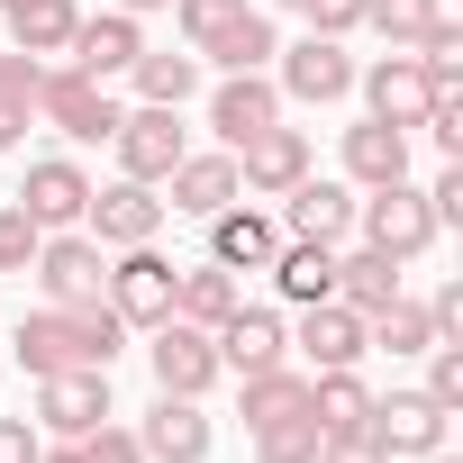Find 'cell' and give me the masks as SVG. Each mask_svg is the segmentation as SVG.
I'll return each mask as SVG.
<instances>
[{"mask_svg": "<svg viewBox=\"0 0 463 463\" xmlns=\"http://www.w3.org/2000/svg\"><path fill=\"white\" fill-rule=\"evenodd\" d=\"M10 345H19V364H28L37 382H46V373H109L118 345H128V318H118L100 291H91V300H64V309L46 300V309L19 318Z\"/></svg>", "mask_w": 463, "mask_h": 463, "instance_id": "cell-1", "label": "cell"}, {"mask_svg": "<svg viewBox=\"0 0 463 463\" xmlns=\"http://www.w3.org/2000/svg\"><path fill=\"white\" fill-rule=\"evenodd\" d=\"M354 227H364V246L391 255V264H418L436 246V209H427L418 182H382L373 200H354Z\"/></svg>", "mask_w": 463, "mask_h": 463, "instance_id": "cell-2", "label": "cell"}, {"mask_svg": "<svg viewBox=\"0 0 463 463\" xmlns=\"http://www.w3.org/2000/svg\"><path fill=\"white\" fill-rule=\"evenodd\" d=\"M37 118H46V128H64L73 146H109L128 109L109 100V82H91V73H73V64H64V73L46 64V91H37Z\"/></svg>", "mask_w": 463, "mask_h": 463, "instance_id": "cell-3", "label": "cell"}, {"mask_svg": "<svg viewBox=\"0 0 463 463\" xmlns=\"http://www.w3.org/2000/svg\"><path fill=\"white\" fill-rule=\"evenodd\" d=\"M82 237L100 246V255H118V246H155L164 237V200H155V182H109V191H91L82 200Z\"/></svg>", "mask_w": 463, "mask_h": 463, "instance_id": "cell-4", "label": "cell"}, {"mask_svg": "<svg viewBox=\"0 0 463 463\" xmlns=\"http://www.w3.org/2000/svg\"><path fill=\"white\" fill-rule=\"evenodd\" d=\"M173 273H182V264H164L155 246H118V264L100 273V300H109L128 327H164V318H173Z\"/></svg>", "mask_w": 463, "mask_h": 463, "instance_id": "cell-5", "label": "cell"}, {"mask_svg": "<svg viewBox=\"0 0 463 463\" xmlns=\"http://www.w3.org/2000/svg\"><path fill=\"white\" fill-rule=\"evenodd\" d=\"M109 146H118V173H128V182H164V173L191 155L182 109H155V100H137V109L118 118V137H109Z\"/></svg>", "mask_w": 463, "mask_h": 463, "instance_id": "cell-6", "label": "cell"}, {"mask_svg": "<svg viewBox=\"0 0 463 463\" xmlns=\"http://www.w3.org/2000/svg\"><path fill=\"white\" fill-rule=\"evenodd\" d=\"M146 364H155V391H173V400H200V391L218 382V345H209V327H191V318L146 327Z\"/></svg>", "mask_w": 463, "mask_h": 463, "instance_id": "cell-7", "label": "cell"}, {"mask_svg": "<svg viewBox=\"0 0 463 463\" xmlns=\"http://www.w3.org/2000/svg\"><path fill=\"white\" fill-rule=\"evenodd\" d=\"M364 436L382 445V463H418V454L445 445V409H436L427 391H391V400L364 409Z\"/></svg>", "mask_w": 463, "mask_h": 463, "instance_id": "cell-8", "label": "cell"}, {"mask_svg": "<svg viewBox=\"0 0 463 463\" xmlns=\"http://www.w3.org/2000/svg\"><path fill=\"white\" fill-rule=\"evenodd\" d=\"M282 55V100H309V109H327V100H345L354 91V55H345V37H300V46H273Z\"/></svg>", "mask_w": 463, "mask_h": 463, "instance_id": "cell-9", "label": "cell"}, {"mask_svg": "<svg viewBox=\"0 0 463 463\" xmlns=\"http://www.w3.org/2000/svg\"><path fill=\"white\" fill-rule=\"evenodd\" d=\"M282 227H291L300 246H345V237H354V182L300 173V182L282 191Z\"/></svg>", "mask_w": 463, "mask_h": 463, "instance_id": "cell-10", "label": "cell"}, {"mask_svg": "<svg viewBox=\"0 0 463 463\" xmlns=\"http://www.w3.org/2000/svg\"><path fill=\"white\" fill-rule=\"evenodd\" d=\"M209 345H218V373H264V364H291V327H282V309H246V300L209 327Z\"/></svg>", "mask_w": 463, "mask_h": 463, "instance_id": "cell-11", "label": "cell"}, {"mask_svg": "<svg viewBox=\"0 0 463 463\" xmlns=\"http://www.w3.org/2000/svg\"><path fill=\"white\" fill-rule=\"evenodd\" d=\"M28 273H37V291L64 309V300H91V291H100L109 255L82 237V227H46V246H37V264H28Z\"/></svg>", "mask_w": 463, "mask_h": 463, "instance_id": "cell-12", "label": "cell"}, {"mask_svg": "<svg viewBox=\"0 0 463 463\" xmlns=\"http://www.w3.org/2000/svg\"><path fill=\"white\" fill-rule=\"evenodd\" d=\"M227 200H246V182H237V155H182L173 173H164V209H182V218H218Z\"/></svg>", "mask_w": 463, "mask_h": 463, "instance_id": "cell-13", "label": "cell"}, {"mask_svg": "<svg viewBox=\"0 0 463 463\" xmlns=\"http://www.w3.org/2000/svg\"><path fill=\"white\" fill-rule=\"evenodd\" d=\"M300 173H309V137H300V128H282V118H273L264 137H246V146H237V182H246L255 200H282Z\"/></svg>", "mask_w": 463, "mask_h": 463, "instance_id": "cell-14", "label": "cell"}, {"mask_svg": "<svg viewBox=\"0 0 463 463\" xmlns=\"http://www.w3.org/2000/svg\"><path fill=\"white\" fill-rule=\"evenodd\" d=\"M82 200H91V173H82L73 155H37L28 182H19V209H28L37 227H82Z\"/></svg>", "mask_w": 463, "mask_h": 463, "instance_id": "cell-15", "label": "cell"}, {"mask_svg": "<svg viewBox=\"0 0 463 463\" xmlns=\"http://www.w3.org/2000/svg\"><path fill=\"white\" fill-rule=\"evenodd\" d=\"M100 418H109V373H46L37 382V427H55L64 445L91 436Z\"/></svg>", "mask_w": 463, "mask_h": 463, "instance_id": "cell-16", "label": "cell"}, {"mask_svg": "<svg viewBox=\"0 0 463 463\" xmlns=\"http://www.w3.org/2000/svg\"><path fill=\"white\" fill-rule=\"evenodd\" d=\"M273 118H282V91H273L264 73H227V82L209 91V128H218V146H227V155H237L246 137H264Z\"/></svg>", "mask_w": 463, "mask_h": 463, "instance_id": "cell-17", "label": "cell"}, {"mask_svg": "<svg viewBox=\"0 0 463 463\" xmlns=\"http://www.w3.org/2000/svg\"><path fill=\"white\" fill-rule=\"evenodd\" d=\"M64 55H73V73H91V82H118V73L146 55V28H137L128 10H100V19H82V28H73V46H64Z\"/></svg>", "mask_w": 463, "mask_h": 463, "instance_id": "cell-18", "label": "cell"}, {"mask_svg": "<svg viewBox=\"0 0 463 463\" xmlns=\"http://www.w3.org/2000/svg\"><path fill=\"white\" fill-rule=\"evenodd\" d=\"M354 82H364V100H373V118H382V128H418V118H427V100H436L409 46H391V55H382L373 73H354Z\"/></svg>", "mask_w": 463, "mask_h": 463, "instance_id": "cell-19", "label": "cell"}, {"mask_svg": "<svg viewBox=\"0 0 463 463\" xmlns=\"http://www.w3.org/2000/svg\"><path fill=\"white\" fill-rule=\"evenodd\" d=\"M137 445H146V463H209V418H200V400L155 391V409H146Z\"/></svg>", "mask_w": 463, "mask_h": 463, "instance_id": "cell-20", "label": "cell"}, {"mask_svg": "<svg viewBox=\"0 0 463 463\" xmlns=\"http://www.w3.org/2000/svg\"><path fill=\"white\" fill-rule=\"evenodd\" d=\"M282 255V227L264 218V209H237L227 200L218 218H209V264H227V273H264Z\"/></svg>", "mask_w": 463, "mask_h": 463, "instance_id": "cell-21", "label": "cell"}, {"mask_svg": "<svg viewBox=\"0 0 463 463\" xmlns=\"http://www.w3.org/2000/svg\"><path fill=\"white\" fill-rule=\"evenodd\" d=\"M291 345H300V354H309L318 373H336V364H364V354H373V345H364V318H354L345 300H309V309H300V336H291Z\"/></svg>", "mask_w": 463, "mask_h": 463, "instance_id": "cell-22", "label": "cell"}, {"mask_svg": "<svg viewBox=\"0 0 463 463\" xmlns=\"http://www.w3.org/2000/svg\"><path fill=\"white\" fill-rule=\"evenodd\" d=\"M345 182H354V191H382V182H409V128H382V118L345 128Z\"/></svg>", "mask_w": 463, "mask_h": 463, "instance_id": "cell-23", "label": "cell"}, {"mask_svg": "<svg viewBox=\"0 0 463 463\" xmlns=\"http://www.w3.org/2000/svg\"><path fill=\"white\" fill-rule=\"evenodd\" d=\"M191 55L218 64V73H264V64H273V19H264V10H237L218 37H200Z\"/></svg>", "mask_w": 463, "mask_h": 463, "instance_id": "cell-24", "label": "cell"}, {"mask_svg": "<svg viewBox=\"0 0 463 463\" xmlns=\"http://www.w3.org/2000/svg\"><path fill=\"white\" fill-rule=\"evenodd\" d=\"M0 19H10L19 55H64V46H73V28H82L73 0H0Z\"/></svg>", "mask_w": 463, "mask_h": 463, "instance_id": "cell-25", "label": "cell"}, {"mask_svg": "<svg viewBox=\"0 0 463 463\" xmlns=\"http://www.w3.org/2000/svg\"><path fill=\"white\" fill-rule=\"evenodd\" d=\"M264 273L282 282V300H291V309H309V300H336V246H300V237H282V255H273Z\"/></svg>", "mask_w": 463, "mask_h": 463, "instance_id": "cell-26", "label": "cell"}, {"mask_svg": "<svg viewBox=\"0 0 463 463\" xmlns=\"http://www.w3.org/2000/svg\"><path fill=\"white\" fill-rule=\"evenodd\" d=\"M336 300H345L354 318H373V309H391V300H400V264H391V255H373V246H354V255H336Z\"/></svg>", "mask_w": 463, "mask_h": 463, "instance_id": "cell-27", "label": "cell"}, {"mask_svg": "<svg viewBox=\"0 0 463 463\" xmlns=\"http://www.w3.org/2000/svg\"><path fill=\"white\" fill-rule=\"evenodd\" d=\"M364 409H373V382H364L354 364H336V373H309V418H318V436H345V427H364Z\"/></svg>", "mask_w": 463, "mask_h": 463, "instance_id": "cell-28", "label": "cell"}, {"mask_svg": "<svg viewBox=\"0 0 463 463\" xmlns=\"http://www.w3.org/2000/svg\"><path fill=\"white\" fill-rule=\"evenodd\" d=\"M237 300H246V291H237V273H227V264H191V273H173V318H191V327H218Z\"/></svg>", "mask_w": 463, "mask_h": 463, "instance_id": "cell-29", "label": "cell"}, {"mask_svg": "<svg viewBox=\"0 0 463 463\" xmlns=\"http://www.w3.org/2000/svg\"><path fill=\"white\" fill-rule=\"evenodd\" d=\"M246 382V427H273V418H291V409H309V373L300 364H264V373H237Z\"/></svg>", "mask_w": 463, "mask_h": 463, "instance_id": "cell-30", "label": "cell"}, {"mask_svg": "<svg viewBox=\"0 0 463 463\" xmlns=\"http://www.w3.org/2000/svg\"><path fill=\"white\" fill-rule=\"evenodd\" d=\"M128 82H137V100H155V109H182V100L200 91V55H155V46H146V55L128 64Z\"/></svg>", "mask_w": 463, "mask_h": 463, "instance_id": "cell-31", "label": "cell"}, {"mask_svg": "<svg viewBox=\"0 0 463 463\" xmlns=\"http://www.w3.org/2000/svg\"><path fill=\"white\" fill-rule=\"evenodd\" d=\"M364 345H391V354H427L436 345V318H427V300H391V309H373L364 318Z\"/></svg>", "mask_w": 463, "mask_h": 463, "instance_id": "cell-32", "label": "cell"}, {"mask_svg": "<svg viewBox=\"0 0 463 463\" xmlns=\"http://www.w3.org/2000/svg\"><path fill=\"white\" fill-rule=\"evenodd\" d=\"M255 463H318V418H309V409H291V418L255 427Z\"/></svg>", "mask_w": 463, "mask_h": 463, "instance_id": "cell-33", "label": "cell"}, {"mask_svg": "<svg viewBox=\"0 0 463 463\" xmlns=\"http://www.w3.org/2000/svg\"><path fill=\"white\" fill-rule=\"evenodd\" d=\"M427 19H445L436 0H364V28H382L391 46H418V37H427Z\"/></svg>", "mask_w": 463, "mask_h": 463, "instance_id": "cell-34", "label": "cell"}, {"mask_svg": "<svg viewBox=\"0 0 463 463\" xmlns=\"http://www.w3.org/2000/svg\"><path fill=\"white\" fill-rule=\"evenodd\" d=\"M418 391H427L445 418L463 409V345H454V336H436V345H427V382H418Z\"/></svg>", "mask_w": 463, "mask_h": 463, "instance_id": "cell-35", "label": "cell"}, {"mask_svg": "<svg viewBox=\"0 0 463 463\" xmlns=\"http://www.w3.org/2000/svg\"><path fill=\"white\" fill-rule=\"evenodd\" d=\"M37 246H46V227L10 200V209H0V273H28V264H37Z\"/></svg>", "mask_w": 463, "mask_h": 463, "instance_id": "cell-36", "label": "cell"}, {"mask_svg": "<svg viewBox=\"0 0 463 463\" xmlns=\"http://www.w3.org/2000/svg\"><path fill=\"white\" fill-rule=\"evenodd\" d=\"M37 91H46V55H0V100H10V109H28L37 118Z\"/></svg>", "mask_w": 463, "mask_h": 463, "instance_id": "cell-37", "label": "cell"}, {"mask_svg": "<svg viewBox=\"0 0 463 463\" xmlns=\"http://www.w3.org/2000/svg\"><path fill=\"white\" fill-rule=\"evenodd\" d=\"M273 10H300L309 37H354L364 28V0H273Z\"/></svg>", "mask_w": 463, "mask_h": 463, "instance_id": "cell-38", "label": "cell"}, {"mask_svg": "<svg viewBox=\"0 0 463 463\" xmlns=\"http://www.w3.org/2000/svg\"><path fill=\"white\" fill-rule=\"evenodd\" d=\"M237 10H255V0H173V19H182V37L200 46V37H218Z\"/></svg>", "mask_w": 463, "mask_h": 463, "instance_id": "cell-39", "label": "cell"}, {"mask_svg": "<svg viewBox=\"0 0 463 463\" xmlns=\"http://www.w3.org/2000/svg\"><path fill=\"white\" fill-rule=\"evenodd\" d=\"M73 445H82V463H146V445H137V427H109V418H100L91 436H73Z\"/></svg>", "mask_w": 463, "mask_h": 463, "instance_id": "cell-40", "label": "cell"}, {"mask_svg": "<svg viewBox=\"0 0 463 463\" xmlns=\"http://www.w3.org/2000/svg\"><path fill=\"white\" fill-rule=\"evenodd\" d=\"M318 463H382V445L364 427H345V436H318Z\"/></svg>", "mask_w": 463, "mask_h": 463, "instance_id": "cell-41", "label": "cell"}, {"mask_svg": "<svg viewBox=\"0 0 463 463\" xmlns=\"http://www.w3.org/2000/svg\"><path fill=\"white\" fill-rule=\"evenodd\" d=\"M37 454H46V436L28 418H0V463H37Z\"/></svg>", "mask_w": 463, "mask_h": 463, "instance_id": "cell-42", "label": "cell"}, {"mask_svg": "<svg viewBox=\"0 0 463 463\" xmlns=\"http://www.w3.org/2000/svg\"><path fill=\"white\" fill-rule=\"evenodd\" d=\"M427 318H436V336H454V345H463V282H445V291L427 300Z\"/></svg>", "mask_w": 463, "mask_h": 463, "instance_id": "cell-43", "label": "cell"}, {"mask_svg": "<svg viewBox=\"0 0 463 463\" xmlns=\"http://www.w3.org/2000/svg\"><path fill=\"white\" fill-rule=\"evenodd\" d=\"M10 146H28V109H10V100H0V155H10Z\"/></svg>", "mask_w": 463, "mask_h": 463, "instance_id": "cell-44", "label": "cell"}, {"mask_svg": "<svg viewBox=\"0 0 463 463\" xmlns=\"http://www.w3.org/2000/svg\"><path fill=\"white\" fill-rule=\"evenodd\" d=\"M109 10H128V19H146V10H173V0H109Z\"/></svg>", "mask_w": 463, "mask_h": 463, "instance_id": "cell-45", "label": "cell"}, {"mask_svg": "<svg viewBox=\"0 0 463 463\" xmlns=\"http://www.w3.org/2000/svg\"><path fill=\"white\" fill-rule=\"evenodd\" d=\"M37 463H82V445H55V454H37Z\"/></svg>", "mask_w": 463, "mask_h": 463, "instance_id": "cell-46", "label": "cell"}, {"mask_svg": "<svg viewBox=\"0 0 463 463\" xmlns=\"http://www.w3.org/2000/svg\"><path fill=\"white\" fill-rule=\"evenodd\" d=\"M418 463H454V454H445V445H436V454H418Z\"/></svg>", "mask_w": 463, "mask_h": 463, "instance_id": "cell-47", "label": "cell"}]
</instances>
